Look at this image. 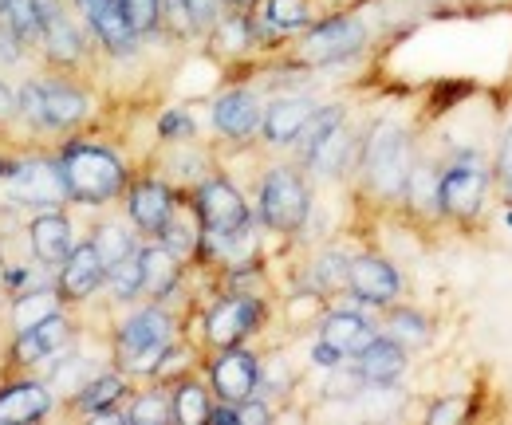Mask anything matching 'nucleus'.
<instances>
[{
	"instance_id": "obj_1",
	"label": "nucleus",
	"mask_w": 512,
	"mask_h": 425,
	"mask_svg": "<svg viewBox=\"0 0 512 425\" xmlns=\"http://www.w3.org/2000/svg\"><path fill=\"white\" fill-rule=\"evenodd\" d=\"M60 170L71 189V205H87V209H103L111 201H119L130 185L127 162L119 158L115 146L107 142H91V138H71L60 146Z\"/></svg>"
},
{
	"instance_id": "obj_2",
	"label": "nucleus",
	"mask_w": 512,
	"mask_h": 425,
	"mask_svg": "<svg viewBox=\"0 0 512 425\" xmlns=\"http://www.w3.org/2000/svg\"><path fill=\"white\" fill-rule=\"evenodd\" d=\"M178 343V319L162 304L134 307L127 319H119L111 351H115V366L127 378H154V370L162 363V355Z\"/></svg>"
},
{
	"instance_id": "obj_3",
	"label": "nucleus",
	"mask_w": 512,
	"mask_h": 425,
	"mask_svg": "<svg viewBox=\"0 0 512 425\" xmlns=\"http://www.w3.org/2000/svg\"><path fill=\"white\" fill-rule=\"evenodd\" d=\"M414 142L410 130L394 119H375L367 126L363 142H359V178L363 185L379 197V201H402V185L414 166Z\"/></svg>"
},
{
	"instance_id": "obj_4",
	"label": "nucleus",
	"mask_w": 512,
	"mask_h": 425,
	"mask_svg": "<svg viewBox=\"0 0 512 425\" xmlns=\"http://www.w3.org/2000/svg\"><path fill=\"white\" fill-rule=\"evenodd\" d=\"M256 217L280 237H296L312 217V185L296 162L268 166L256 189Z\"/></svg>"
},
{
	"instance_id": "obj_5",
	"label": "nucleus",
	"mask_w": 512,
	"mask_h": 425,
	"mask_svg": "<svg viewBox=\"0 0 512 425\" xmlns=\"http://www.w3.org/2000/svg\"><path fill=\"white\" fill-rule=\"evenodd\" d=\"M4 197L16 209H67L71 205V189L60 170L56 154H32V158H16L12 170L4 174Z\"/></svg>"
},
{
	"instance_id": "obj_6",
	"label": "nucleus",
	"mask_w": 512,
	"mask_h": 425,
	"mask_svg": "<svg viewBox=\"0 0 512 425\" xmlns=\"http://www.w3.org/2000/svg\"><path fill=\"white\" fill-rule=\"evenodd\" d=\"M367 48V24L351 12H323L320 20L296 36V56L308 67H331Z\"/></svg>"
},
{
	"instance_id": "obj_7",
	"label": "nucleus",
	"mask_w": 512,
	"mask_h": 425,
	"mask_svg": "<svg viewBox=\"0 0 512 425\" xmlns=\"http://www.w3.org/2000/svg\"><path fill=\"white\" fill-rule=\"evenodd\" d=\"M190 205L201 217V229L205 237H229V233H241L253 225V205L245 201V193L229 178L221 174H209L193 185Z\"/></svg>"
},
{
	"instance_id": "obj_8",
	"label": "nucleus",
	"mask_w": 512,
	"mask_h": 425,
	"mask_svg": "<svg viewBox=\"0 0 512 425\" xmlns=\"http://www.w3.org/2000/svg\"><path fill=\"white\" fill-rule=\"evenodd\" d=\"M75 331L79 327H75V319L67 315L64 307L52 311L48 319L32 323L28 331H16L8 339V347H4V374H32L36 363H44L48 355L71 347L75 343Z\"/></svg>"
},
{
	"instance_id": "obj_9",
	"label": "nucleus",
	"mask_w": 512,
	"mask_h": 425,
	"mask_svg": "<svg viewBox=\"0 0 512 425\" xmlns=\"http://www.w3.org/2000/svg\"><path fill=\"white\" fill-rule=\"evenodd\" d=\"M264 323V300L256 292H229L205 311V347H237Z\"/></svg>"
},
{
	"instance_id": "obj_10",
	"label": "nucleus",
	"mask_w": 512,
	"mask_h": 425,
	"mask_svg": "<svg viewBox=\"0 0 512 425\" xmlns=\"http://www.w3.org/2000/svg\"><path fill=\"white\" fill-rule=\"evenodd\" d=\"M489 193V170L477 154H457L442 170V217L449 221H473Z\"/></svg>"
},
{
	"instance_id": "obj_11",
	"label": "nucleus",
	"mask_w": 512,
	"mask_h": 425,
	"mask_svg": "<svg viewBox=\"0 0 512 425\" xmlns=\"http://www.w3.org/2000/svg\"><path fill=\"white\" fill-rule=\"evenodd\" d=\"M209 374V390L217 402H245L256 394V382H260V355L249 351L245 343L237 347H221L213 355V363L205 366Z\"/></svg>"
},
{
	"instance_id": "obj_12",
	"label": "nucleus",
	"mask_w": 512,
	"mask_h": 425,
	"mask_svg": "<svg viewBox=\"0 0 512 425\" xmlns=\"http://www.w3.org/2000/svg\"><path fill=\"white\" fill-rule=\"evenodd\" d=\"M123 201H127L130 225H134L142 237L158 241L182 197H178L174 185L162 182V178H134V182L127 185V193H123Z\"/></svg>"
},
{
	"instance_id": "obj_13",
	"label": "nucleus",
	"mask_w": 512,
	"mask_h": 425,
	"mask_svg": "<svg viewBox=\"0 0 512 425\" xmlns=\"http://www.w3.org/2000/svg\"><path fill=\"white\" fill-rule=\"evenodd\" d=\"M56 390L52 382L36 378V374H8L0 382V425H24V422H44L56 410Z\"/></svg>"
},
{
	"instance_id": "obj_14",
	"label": "nucleus",
	"mask_w": 512,
	"mask_h": 425,
	"mask_svg": "<svg viewBox=\"0 0 512 425\" xmlns=\"http://www.w3.org/2000/svg\"><path fill=\"white\" fill-rule=\"evenodd\" d=\"M347 292L359 304L383 311V307L398 304V296H402V272L386 256L359 252V256H351V268H347Z\"/></svg>"
},
{
	"instance_id": "obj_15",
	"label": "nucleus",
	"mask_w": 512,
	"mask_h": 425,
	"mask_svg": "<svg viewBox=\"0 0 512 425\" xmlns=\"http://www.w3.org/2000/svg\"><path fill=\"white\" fill-rule=\"evenodd\" d=\"M249 16H253L256 40L264 48L268 40H288L308 32L323 16V4L320 0H256Z\"/></svg>"
},
{
	"instance_id": "obj_16",
	"label": "nucleus",
	"mask_w": 512,
	"mask_h": 425,
	"mask_svg": "<svg viewBox=\"0 0 512 425\" xmlns=\"http://www.w3.org/2000/svg\"><path fill=\"white\" fill-rule=\"evenodd\" d=\"M103 284H107V264H103L99 248L91 241H75L67 260L56 268V292H60L64 307L87 304Z\"/></svg>"
},
{
	"instance_id": "obj_17",
	"label": "nucleus",
	"mask_w": 512,
	"mask_h": 425,
	"mask_svg": "<svg viewBox=\"0 0 512 425\" xmlns=\"http://www.w3.org/2000/svg\"><path fill=\"white\" fill-rule=\"evenodd\" d=\"M209 115H213V130H217L221 138H229V142H249V138L260 134L264 103H260V95L249 91V87H229V91H221V95L213 99Z\"/></svg>"
},
{
	"instance_id": "obj_18",
	"label": "nucleus",
	"mask_w": 512,
	"mask_h": 425,
	"mask_svg": "<svg viewBox=\"0 0 512 425\" xmlns=\"http://www.w3.org/2000/svg\"><path fill=\"white\" fill-rule=\"evenodd\" d=\"M91 115V99L83 87L71 83V75L52 71L44 75V134H67L83 126Z\"/></svg>"
},
{
	"instance_id": "obj_19",
	"label": "nucleus",
	"mask_w": 512,
	"mask_h": 425,
	"mask_svg": "<svg viewBox=\"0 0 512 425\" xmlns=\"http://www.w3.org/2000/svg\"><path fill=\"white\" fill-rule=\"evenodd\" d=\"M355 162H359V134H355V130L347 126V119H343L327 138H320V142L308 150V158L296 162V166H300L304 174H312V178L335 182V178L351 174Z\"/></svg>"
},
{
	"instance_id": "obj_20",
	"label": "nucleus",
	"mask_w": 512,
	"mask_h": 425,
	"mask_svg": "<svg viewBox=\"0 0 512 425\" xmlns=\"http://www.w3.org/2000/svg\"><path fill=\"white\" fill-rule=\"evenodd\" d=\"M71 248H75V225L64 209H40L28 217V252L40 264L60 268Z\"/></svg>"
},
{
	"instance_id": "obj_21",
	"label": "nucleus",
	"mask_w": 512,
	"mask_h": 425,
	"mask_svg": "<svg viewBox=\"0 0 512 425\" xmlns=\"http://www.w3.org/2000/svg\"><path fill=\"white\" fill-rule=\"evenodd\" d=\"M138 260H142V300L150 304H166L178 284H182V256L170 252L162 241H150V244H138Z\"/></svg>"
},
{
	"instance_id": "obj_22",
	"label": "nucleus",
	"mask_w": 512,
	"mask_h": 425,
	"mask_svg": "<svg viewBox=\"0 0 512 425\" xmlns=\"http://www.w3.org/2000/svg\"><path fill=\"white\" fill-rule=\"evenodd\" d=\"M316 103L308 95H276L272 103H264V119H260V138L272 150H292L296 134L304 130V122L312 119Z\"/></svg>"
},
{
	"instance_id": "obj_23",
	"label": "nucleus",
	"mask_w": 512,
	"mask_h": 425,
	"mask_svg": "<svg viewBox=\"0 0 512 425\" xmlns=\"http://www.w3.org/2000/svg\"><path fill=\"white\" fill-rule=\"evenodd\" d=\"M351 366L363 374L367 386H390V382H398V378L406 374V347L379 331V335L351 359Z\"/></svg>"
},
{
	"instance_id": "obj_24",
	"label": "nucleus",
	"mask_w": 512,
	"mask_h": 425,
	"mask_svg": "<svg viewBox=\"0 0 512 425\" xmlns=\"http://www.w3.org/2000/svg\"><path fill=\"white\" fill-rule=\"evenodd\" d=\"M375 335H379V327H375L363 311H351V307L327 311V315L320 319V339L323 343H331L335 351H343L347 359H355Z\"/></svg>"
},
{
	"instance_id": "obj_25",
	"label": "nucleus",
	"mask_w": 512,
	"mask_h": 425,
	"mask_svg": "<svg viewBox=\"0 0 512 425\" xmlns=\"http://www.w3.org/2000/svg\"><path fill=\"white\" fill-rule=\"evenodd\" d=\"M402 205L414 213V217H442V170L426 158H414L406 185H402Z\"/></svg>"
},
{
	"instance_id": "obj_26",
	"label": "nucleus",
	"mask_w": 512,
	"mask_h": 425,
	"mask_svg": "<svg viewBox=\"0 0 512 425\" xmlns=\"http://www.w3.org/2000/svg\"><path fill=\"white\" fill-rule=\"evenodd\" d=\"M130 398V378L115 366V370H99L79 394H71L67 398V406H71V414H83V418H91L95 410H107V406H119V402H127Z\"/></svg>"
},
{
	"instance_id": "obj_27",
	"label": "nucleus",
	"mask_w": 512,
	"mask_h": 425,
	"mask_svg": "<svg viewBox=\"0 0 512 425\" xmlns=\"http://www.w3.org/2000/svg\"><path fill=\"white\" fill-rule=\"evenodd\" d=\"M205 40H209V48H213V52H221V56H245V52L260 48L256 28H253V16H249L245 8H229V12H225V16L205 32Z\"/></svg>"
},
{
	"instance_id": "obj_28",
	"label": "nucleus",
	"mask_w": 512,
	"mask_h": 425,
	"mask_svg": "<svg viewBox=\"0 0 512 425\" xmlns=\"http://www.w3.org/2000/svg\"><path fill=\"white\" fill-rule=\"evenodd\" d=\"M60 307H64V300H60L56 284H48V288H32V292L12 296V300H8V335L28 331L32 323L48 319V315H52V311H60Z\"/></svg>"
},
{
	"instance_id": "obj_29",
	"label": "nucleus",
	"mask_w": 512,
	"mask_h": 425,
	"mask_svg": "<svg viewBox=\"0 0 512 425\" xmlns=\"http://www.w3.org/2000/svg\"><path fill=\"white\" fill-rule=\"evenodd\" d=\"M170 406H174V422L205 425L209 422V410H213V390L201 378L186 374V378L170 382Z\"/></svg>"
},
{
	"instance_id": "obj_30",
	"label": "nucleus",
	"mask_w": 512,
	"mask_h": 425,
	"mask_svg": "<svg viewBox=\"0 0 512 425\" xmlns=\"http://www.w3.org/2000/svg\"><path fill=\"white\" fill-rule=\"evenodd\" d=\"M201 237H205V229H201L197 209H193L190 201H186V205L178 201V209H174V217L166 221V229H162L158 241L166 244L170 252H178L182 260H190L193 252H201Z\"/></svg>"
},
{
	"instance_id": "obj_31",
	"label": "nucleus",
	"mask_w": 512,
	"mask_h": 425,
	"mask_svg": "<svg viewBox=\"0 0 512 425\" xmlns=\"http://www.w3.org/2000/svg\"><path fill=\"white\" fill-rule=\"evenodd\" d=\"M383 335H390L394 343H402L406 351L410 347H426L430 343V331H434V323L422 315V311H414V307H398L390 304L383 307Z\"/></svg>"
},
{
	"instance_id": "obj_32",
	"label": "nucleus",
	"mask_w": 512,
	"mask_h": 425,
	"mask_svg": "<svg viewBox=\"0 0 512 425\" xmlns=\"http://www.w3.org/2000/svg\"><path fill=\"white\" fill-rule=\"evenodd\" d=\"M91 244L99 248V256H103V264L111 268V264H119L123 256H130L134 248H138V229L127 221H119V217H107V221H99L95 225V233H91Z\"/></svg>"
},
{
	"instance_id": "obj_33",
	"label": "nucleus",
	"mask_w": 512,
	"mask_h": 425,
	"mask_svg": "<svg viewBox=\"0 0 512 425\" xmlns=\"http://www.w3.org/2000/svg\"><path fill=\"white\" fill-rule=\"evenodd\" d=\"M347 268H351V256H343L339 248H327L312 260L308 268V280H312V292L316 296H331V292H347Z\"/></svg>"
},
{
	"instance_id": "obj_34",
	"label": "nucleus",
	"mask_w": 512,
	"mask_h": 425,
	"mask_svg": "<svg viewBox=\"0 0 512 425\" xmlns=\"http://www.w3.org/2000/svg\"><path fill=\"white\" fill-rule=\"evenodd\" d=\"M127 422L130 425H166V422H174L170 390H162V382H158V386H150V390L130 394Z\"/></svg>"
},
{
	"instance_id": "obj_35",
	"label": "nucleus",
	"mask_w": 512,
	"mask_h": 425,
	"mask_svg": "<svg viewBox=\"0 0 512 425\" xmlns=\"http://www.w3.org/2000/svg\"><path fill=\"white\" fill-rule=\"evenodd\" d=\"M103 288L111 292L115 304H138L142 300V260H138V248L130 256H123L119 264L107 268V284Z\"/></svg>"
},
{
	"instance_id": "obj_36",
	"label": "nucleus",
	"mask_w": 512,
	"mask_h": 425,
	"mask_svg": "<svg viewBox=\"0 0 512 425\" xmlns=\"http://www.w3.org/2000/svg\"><path fill=\"white\" fill-rule=\"evenodd\" d=\"M343 119H347V111H343L339 103L316 107V111H312V119L304 122V130H300V134H296V142H292V154H296V162H304V158H308V150H312L320 138H327V134H331V130H335V126H339Z\"/></svg>"
},
{
	"instance_id": "obj_37",
	"label": "nucleus",
	"mask_w": 512,
	"mask_h": 425,
	"mask_svg": "<svg viewBox=\"0 0 512 425\" xmlns=\"http://www.w3.org/2000/svg\"><path fill=\"white\" fill-rule=\"evenodd\" d=\"M119 8L138 36L162 32V0H119Z\"/></svg>"
},
{
	"instance_id": "obj_38",
	"label": "nucleus",
	"mask_w": 512,
	"mask_h": 425,
	"mask_svg": "<svg viewBox=\"0 0 512 425\" xmlns=\"http://www.w3.org/2000/svg\"><path fill=\"white\" fill-rule=\"evenodd\" d=\"M292 390V370L280 355L272 359H260V382H256V394L260 398H284Z\"/></svg>"
},
{
	"instance_id": "obj_39",
	"label": "nucleus",
	"mask_w": 512,
	"mask_h": 425,
	"mask_svg": "<svg viewBox=\"0 0 512 425\" xmlns=\"http://www.w3.org/2000/svg\"><path fill=\"white\" fill-rule=\"evenodd\" d=\"M158 138L162 142H193V119L190 111H182V107H170L162 119H158Z\"/></svg>"
},
{
	"instance_id": "obj_40",
	"label": "nucleus",
	"mask_w": 512,
	"mask_h": 425,
	"mask_svg": "<svg viewBox=\"0 0 512 425\" xmlns=\"http://www.w3.org/2000/svg\"><path fill=\"white\" fill-rule=\"evenodd\" d=\"M186 8H190L193 24H197V36H205L229 12V0H186Z\"/></svg>"
},
{
	"instance_id": "obj_41",
	"label": "nucleus",
	"mask_w": 512,
	"mask_h": 425,
	"mask_svg": "<svg viewBox=\"0 0 512 425\" xmlns=\"http://www.w3.org/2000/svg\"><path fill=\"white\" fill-rule=\"evenodd\" d=\"M237 422H241V425L272 422V402H268V398H260V394L245 398V402H237Z\"/></svg>"
},
{
	"instance_id": "obj_42",
	"label": "nucleus",
	"mask_w": 512,
	"mask_h": 425,
	"mask_svg": "<svg viewBox=\"0 0 512 425\" xmlns=\"http://www.w3.org/2000/svg\"><path fill=\"white\" fill-rule=\"evenodd\" d=\"M28 52H32V48H28L12 28L0 24V67H16V63H24Z\"/></svg>"
},
{
	"instance_id": "obj_43",
	"label": "nucleus",
	"mask_w": 512,
	"mask_h": 425,
	"mask_svg": "<svg viewBox=\"0 0 512 425\" xmlns=\"http://www.w3.org/2000/svg\"><path fill=\"white\" fill-rule=\"evenodd\" d=\"M497 182L512 197V122L505 130V138H501V150H497Z\"/></svg>"
},
{
	"instance_id": "obj_44",
	"label": "nucleus",
	"mask_w": 512,
	"mask_h": 425,
	"mask_svg": "<svg viewBox=\"0 0 512 425\" xmlns=\"http://www.w3.org/2000/svg\"><path fill=\"white\" fill-rule=\"evenodd\" d=\"M312 363L320 366V370H335V366H343L347 363V355H343V351H335V347H331V343H316V347H312Z\"/></svg>"
},
{
	"instance_id": "obj_45",
	"label": "nucleus",
	"mask_w": 512,
	"mask_h": 425,
	"mask_svg": "<svg viewBox=\"0 0 512 425\" xmlns=\"http://www.w3.org/2000/svg\"><path fill=\"white\" fill-rule=\"evenodd\" d=\"M16 122V87L8 79H0V126Z\"/></svg>"
},
{
	"instance_id": "obj_46",
	"label": "nucleus",
	"mask_w": 512,
	"mask_h": 425,
	"mask_svg": "<svg viewBox=\"0 0 512 425\" xmlns=\"http://www.w3.org/2000/svg\"><path fill=\"white\" fill-rule=\"evenodd\" d=\"M209 422H213V425H241V422H237V406H233V402H217V398H213Z\"/></svg>"
},
{
	"instance_id": "obj_47",
	"label": "nucleus",
	"mask_w": 512,
	"mask_h": 425,
	"mask_svg": "<svg viewBox=\"0 0 512 425\" xmlns=\"http://www.w3.org/2000/svg\"><path fill=\"white\" fill-rule=\"evenodd\" d=\"M457 414H465V402H461V398H449V402L430 410V422H449V418H457Z\"/></svg>"
},
{
	"instance_id": "obj_48",
	"label": "nucleus",
	"mask_w": 512,
	"mask_h": 425,
	"mask_svg": "<svg viewBox=\"0 0 512 425\" xmlns=\"http://www.w3.org/2000/svg\"><path fill=\"white\" fill-rule=\"evenodd\" d=\"M12 162H16V158H4V154H0V182H4V174L12 170Z\"/></svg>"
},
{
	"instance_id": "obj_49",
	"label": "nucleus",
	"mask_w": 512,
	"mask_h": 425,
	"mask_svg": "<svg viewBox=\"0 0 512 425\" xmlns=\"http://www.w3.org/2000/svg\"><path fill=\"white\" fill-rule=\"evenodd\" d=\"M253 4H256V0H229V8H245V12H249Z\"/></svg>"
},
{
	"instance_id": "obj_50",
	"label": "nucleus",
	"mask_w": 512,
	"mask_h": 425,
	"mask_svg": "<svg viewBox=\"0 0 512 425\" xmlns=\"http://www.w3.org/2000/svg\"><path fill=\"white\" fill-rule=\"evenodd\" d=\"M4 260H8V244H4V237H0V268H4Z\"/></svg>"
},
{
	"instance_id": "obj_51",
	"label": "nucleus",
	"mask_w": 512,
	"mask_h": 425,
	"mask_svg": "<svg viewBox=\"0 0 512 425\" xmlns=\"http://www.w3.org/2000/svg\"><path fill=\"white\" fill-rule=\"evenodd\" d=\"M505 225H509V229H512V209H509V217H505Z\"/></svg>"
},
{
	"instance_id": "obj_52",
	"label": "nucleus",
	"mask_w": 512,
	"mask_h": 425,
	"mask_svg": "<svg viewBox=\"0 0 512 425\" xmlns=\"http://www.w3.org/2000/svg\"><path fill=\"white\" fill-rule=\"evenodd\" d=\"M331 4H343V0H331Z\"/></svg>"
},
{
	"instance_id": "obj_53",
	"label": "nucleus",
	"mask_w": 512,
	"mask_h": 425,
	"mask_svg": "<svg viewBox=\"0 0 512 425\" xmlns=\"http://www.w3.org/2000/svg\"><path fill=\"white\" fill-rule=\"evenodd\" d=\"M0 300H4V296H0Z\"/></svg>"
}]
</instances>
